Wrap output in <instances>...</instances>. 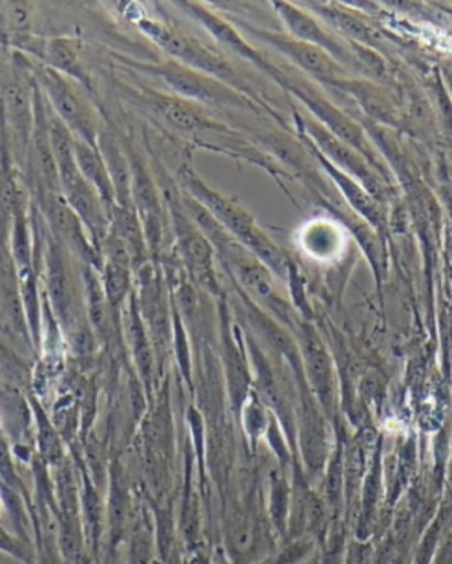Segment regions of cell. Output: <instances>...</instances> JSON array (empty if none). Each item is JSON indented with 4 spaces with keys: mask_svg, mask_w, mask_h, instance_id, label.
Returning <instances> with one entry per match:
<instances>
[{
    "mask_svg": "<svg viewBox=\"0 0 452 564\" xmlns=\"http://www.w3.org/2000/svg\"><path fill=\"white\" fill-rule=\"evenodd\" d=\"M279 86L287 94L300 100L301 105L311 111L312 119H316L321 126H325L332 135H336L340 141L362 153L363 158L370 162V166L387 181L384 162L378 158V153L374 152L373 144L365 135L362 126L354 121L353 117L347 116L345 111L340 110L337 105H334L332 99H329L321 91L316 80L309 79L306 75H301L298 69H294V74H292V72H287L283 68V79L279 83Z\"/></svg>",
    "mask_w": 452,
    "mask_h": 564,
    "instance_id": "cell-6",
    "label": "cell"
},
{
    "mask_svg": "<svg viewBox=\"0 0 452 564\" xmlns=\"http://www.w3.org/2000/svg\"><path fill=\"white\" fill-rule=\"evenodd\" d=\"M15 74L2 86L0 94V141L10 150L17 166L24 172L35 121V79L32 66L21 72L15 53Z\"/></svg>",
    "mask_w": 452,
    "mask_h": 564,
    "instance_id": "cell-7",
    "label": "cell"
},
{
    "mask_svg": "<svg viewBox=\"0 0 452 564\" xmlns=\"http://www.w3.org/2000/svg\"><path fill=\"white\" fill-rule=\"evenodd\" d=\"M32 72L53 116L74 133L75 139L97 148L105 124L100 122L94 106L75 88L74 80L66 79L64 75L43 64L32 66Z\"/></svg>",
    "mask_w": 452,
    "mask_h": 564,
    "instance_id": "cell-8",
    "label": "cell"
},
{
    "mask_svg": "<svg viewBox=\"0 0 452 564\" xmlns=\"http://www.w3.org/2000/svg\"><path fill=\"white\" fill-rule=\"evenodd\" d=\"M219 304V346L225 365L228 392L234 406L241 408L250 395V370H248L247 354H245V337L236 321L232 319L230 308L226 297L217 301Z\"/></svg>",
    "mask_w": 452,
    "mask_h": 564,
    "instance_id": "cell-16",
    "label": "cell"
},
{
    "mask_svg": "<svg viewBox=\"0 0 452 564\" xmlns=\"http://www.w3.org/2000/svg\"><path fill=\"white\" fill-rule=\"evenodd\" d=\"M114 57L137 74L150 75L153 79L161 80L170 89V94L177 95L181 99L192 100L205 108L211 106V108H219V110L247 111L254 116L267 113L261 106L256 105L254 100L248 99L230 86L212 79L201 72H195L189 66L177 63L174 58L147 63V61L125 57L121 53H114Z\"/></svg>",
    "mask_w": 452,
    "mask_h": 564,
    "instance_id": "cell-4",
    "label": "cell"
},
{
    "mask_svg": "<svg viewBox=\"0 0 452 564\" xmlns=\"http://www.w3.org/2000/svg\"><path fill=\"white\" fill-rule=\"evenodd\" d=\"M32 203L37 206L39 212L43 215L46 228L50 230L57 241L66 246V250L72 256L85 264L100 272L103 268V259L99 251L95 250L88 231L80 223L79 217L75 215L74 209L69 208V204L64 199L63 194H39L33 195Z\"/></svg>",
    "mask_w": 452,
    "mask_h": 564,
    "instance_id": "cell-11",
    "label": "cell"
},
{
    "mask_svg": "<svg viewBox=\"0 0 452 564\" xmlns=\"http://www.w3.org/2000/svg\"><path fill=\"white\" fill-rule=\"evenodd\" d=\"M234 26L252 37H258L259 41L267 42L276 52L289 58L298 72H303V75H309V79H314L316 83L329 84L353 77V74L347 68H343L336 58H332L329 53L311 42L300 41L289 33L270 32L245 21L234 22Z\"/></svg>",
    "mask_w": 452,
    "mask_h": 564,
    "instance_id": "cell-9",
    "label": "cell"
},
{
    "mask_svg": "<svg viewBox=\"0 0 452 564\" xmlns=\"http://www.w3.org/2000/svg\"><path fill=\"white\" fill-rule=\"evenodd\" d=\"M306 8L321 22L331 24L336 32L342 33L345 41L354 42V44L368 47V50H374V47L384 50L387 46V37L381 30L368 24L365 19L356 15L353 11L343 10L342 6L331 4V2H306Z\"/></svg>",
    "mask_w": 452,
    "mask_h": 564,
    "instance_id": "cell-21",
    "label": "cell"
},
{
    "mask_svg": "<svg viewBox=\"0 0 452 564\" xmlns=\"http://www.w3.org/2000/svg\"><path fill=\"white\" fill-rule=\"evenodd\" d=\"M46 225V223H44ZM39 273L44 281V297L57 321L64 337L88 324L86 315L85 282L83 267L63 242L44 231L41 268Z\"/></svg>",
    "mask_w": 452,
    "mask_h": 564,
    "instance_id": "cell-3",
    "label": "cell"
},
{
    "mask_svg": "<svg viewBox=\"0 0 452 564\" xmlns=\"http://www.w3.org/2000/svg\"><path fill=\"white\" fill-rule=\"evenodd\" d=\"M0 377L4 379L6 384H11L19 390L30 382V370L24 357L13 346L6 345L2 340H0Z\"/></svg>",
    "mask_w": 452,
    "mask_h": 564,
    "instance_id": "cell-27",
    "label": "cell"
},
{
    "mask_svg": "<svg viewBox=\"0 0 452 564\" xmlns=\"http://www.w3.org/2000/svg\"><path fill=\"white\" fill-rule=\"evenodd\" d=\"M298 128L303 139L311 142L326 161L356 178L376 199L381 200L387 189V181L370 166V162L363 158L362 153L340 141L336 135H332L325 126H321L311 116L298 113Z\"/></svg>",
    "mask_w": 452,
    "mask_h": 564,
    "instance_id": "cell-10",
    "label": "cell"
},
{
    "mask_svg": "<svg viewBox=\"0 0 452 564\" xmlns=\"http://www.w3.org/2000/svg\"><path fill=\"white\" fill-rule=\"evenodd\" d=\"M175 6L186 11L190 17H194L195 21L211 33L212 39H216L228 52L252 64L254 68L261 69L273 83H281L283 68H279L278 64H273L263 52H259L258 47H254L247 39L243 37L241 30H237L234 22L226 21L225 17L200 2H175Z\"/></svg>",
    "mask_w": 452,
    "mask_h": 564,
    "instance_id": "cell-14",
    "label": "cell"
},
{
    "mask_svg": "<svg viewBox=\"0 0 452 564\" xmlns=\"http://www.w3.org/2000/svg\"><path fill=\"white\" fill-rule=\"evenodd\" d=\"M287 512H289V488L283 479H276L272 486V513L276 523L283 528L287 523Z\"/></svg>",
    "mask_w": 452,
    "mask_h": 564,
    "instance_id": "cell-30",
    "label": "cell"
},
{
    "mask_svg": "<svg viewBox=\"0 0 452 564\" xmlns=\"http://www.w3.org/2000/svg\"><path fill=\"white\" fill-rule=\"evenodd\" d=\"M33 10L30 2H0V28L6 35L30 32Z\"/></svg>",
    "mask_w": 452,
    "mask_h": 564,
    "instance_id": "cell-28",
    "label": "cell"
},
{
    "mask_svg": "<svg viewBox=\"0 0 452 564\" xmlns=\"http://www.w3.org/2000/svg\"><path fill=\"white\" fill-rule=\"evenodd\" d=\"M63 195L69 208L74 209L75 215L88 231L95 250L99 251L100 242L105 241V237L110 231V217L99 194L86 183L85 178H80L79 183L64 189Z\"/></svg>",
    "mask_w": 452,
    "mask_h": 564,
    "instance_id": "cell-23",
    "label": "cell"
},
{
    "mask_svg": "<svg viewBox=\"0 0 452 564\" xmlns=\"http://www.w3.org/2000/svg\"><path fill=\"white\" fill-rule=\"evenodd\" d=\"M331 245H340V234H336L334 228L325 225L311 226V228H306V237L305 241H303V246H305V250L312 256L318 257V259H326V257H331L332 253H336V246Z\"/></svg>",
    "mask_w": 452,
    "mask_h": 564,
    "instance_id": "cell-29",
    "label": "cell"
},
{
    "mask_svg": "<svg viewBox=\"0 0 452 564\" xmlns=\"http://www.w3.org/2000/svg\"><path fill=\"white\" fill-rule=\"evenodd\" d=\"M108 217H110V234L119 237L132 253L133 272L139 270L142 264H147L148 261H152L150 251H148L147 239H144L142 223L136 209L122 208V206L116 204Z\"/></svg>",
    "mask_w": 452,
    "mask_h": 564,
    "instance_id": "cell-25",
    "label": "cell"
},
{
    "mask_svg": "<svg viewBox=\"0 0 452 564\" xmlns=\"http://www.w3.org/2000/svg\"><path fill=\"white\" fill-rule=\"evenodd\" d=\"M97 150L110 173L111 184L116 189L117 206L133 209L132 167L122 144L121 133L116 130V126L106 124L105 130L100 131Z\"/></svg>",
    "mask_w": 452,
    "mask_h": 564,
    "instance_id": "cell-22",
    "label": "cell"
},
{
    "mask_svg": "<svg viewBox=\"0 0 452 564\" xmlns=\"http://www.w3.org/2000/svg\"><path fill=\"white\" fill-rule=\"evenodd\" d=\"M6 41L17 52L26 53L37 58L39 64L55 69L57 74L64 75L66 79L85 86L90 94H94V79L90 69L83 63L77 46L72 39L66 37H37L33 33H19V35H6Z\"/></svg>",
    "mask_w": 452,
    "mask_h": 564,
    "instance_id": "cell-12",
    "label": "cell"
},
{
    "mask_svg": "<svg viewBox=\"0 0 452 564\" xmlns=\"http://www.w3.org/2000/svg\"><path fill=\"white\" fill-rule=\"evenodd\" d=\"M325 86L356 102L368 119L392 126V128L400 126V110L396 105V95L385 84L363 79V77H347Z\"/></svg>",
    "mask_w": 452,
    "mask_h": 564,
    "instance_id": "cell-17",
    "label": "cell"
},
{
    "mask_svg": "<svg viewBox=\"0 0 452 564\" xmlns=\"http://www.w3.org/2000/svg\"><path fill=\"white\" fill-rule=\"evenodd\" d=\"M121 334L125 345L132 354L133 366L142 382L150 387L158 368V357L153 350L152 339L148 335L147 326L142 321L141 312L137 306L136 295H130L121 312Z\"/></svg>",
    "mask_w": 452,
    "mask_h": 564,
    "instance_id": "cell-20",
    "label": "cell"
},
{
    "mask_svg": "<svg viewBox=\"0 0 452 564\" xmlns=\"http://www.w3.org/2000/svg\"><path fill=\"white\" fill-rule=\"evenodd\" d=\"M272 6L279 19L283 21L284 26L289 30V35L300 39V41L311 42L314 46L329 53L332 58H336L343 68L354 69L356 77H362L358 53H356V44L354 42L336 37L334 33L329 32L323 26V22L318 17L301 10L298 4L273 2Z\"/></svg>",
    "mask_w": 452,
    "mask_h": 564,
    "instance_id": "cell-13",
    "label": "cell"
},
{
    "mask_svg": "<svg viewBox=\"0 0 452 564\" xmlns=\"http://www.w3.org/2000/svg\"><path fill=\"white\" fill-rule=\"evenodd\" d=\"M432 564H452V523L449 524L443 535H440V541L437 544V557Z\"/></svg>",
    "mask_w": 452,
    "mask_h": 564,
    "instance_id": "cell-31",
    "label": "cell"
},
{
    "mask_svg": "<svg viewBox=\"0 0 452 564\" xmlns=\"http://www.w3.org/2000/svg\"><path fill=\"white\" fill-rule=\"evenodd\" d=\"M130 21L136 24L139 32H142V35H147L153 44H158L170 58L230 86L248 99L254 100L256 105L261 106L272 119L283 124L281 116L270 108L269 102L259 94V89L223 53L212 50L211 46H206L205 42L197 41L180 28L144 15L142 11H137L136 15L130 17Z\"/></svg>",
    "mask_w": 452,
    "mask_h": 564,
    "instance_id": "cell-2",
    "label": "cell"
},
{
    "mask_svg": "<svg viewBox=\"0 0 452 564\" xmlns=\"http://www.w3.org/2000/svg\"><path fill=\"white\" fill-rule=\"evenodd\" d=\"M100 284L105 292L106 301L111 310L121 314L122 306L133 293V270L132 268L117 267L111 262H103L99 272Z\"/></svg>",
    "mask_w": 452,
    "mask_h": 564,
    "instance_id": "cell-26",
    "label": "cell"
},
{
    "mask_svg": "<svg viewBox=\"0 0 452 564\" xmlns=\"http://www.w3.org/2000/svg\"><path fill=\"white\" fill-rule=\"evenodd\" d=\"M119 97L127 100L137 110L147 111L155 121L166 126L170 130L192 139L200 147L205 148L217 137L230 135L236 130L217 121L211 116L205 106L181 99L177 95L150 88V86H132V84L117 83Z\"/></svg>",
    "mask_w": 452,
    "mask_h": 564,
    "instance_id": "cell-5",
    "label": "cell"
},
{
    "mask_svg": "<svg viewBox=\"0 0 452 564\" xmlns=\"http://www.w3.org/2000/svg\"><path fill=\"white\" fill-rule=\"evenodd\" d=\"M175 183L181 192L190 195L192 199L197 200L201 206H205L211 212L212 217L236 239L239 245L245 246L250 253L258 257L265 267L269 268L273 278L289 281L290 273L294 270L289 257L279 250L276 242L259 228L254 215L243 208L236 199L228 195L211 188L197 173L192 170L190 164H183L177 170Z\"/></svg>",
    "mask_w": 452,
    "mask_h": 564,
    "instance_id": "cell-1",
    "label": "cell"
},
{
    "mask_svg": "<svg viewBox=\"0 0 452 564\" xmlns=\"http://www.w3.org/2000/svg\"><path fill=\"white\" fill-rule=\"evenodd\" d=\"M0 332H4L11 339L24 340L35 348L22 308L15 264L11 261L10 250L4 242L0 245Z\"/></svg>",
    "mask_w": 452,
    "mask_h": 564,
    "instance_id": "cell-18",
    "label": "cell"
},
{
    "mask_svg": "<svg viewBox=\"0 0 452 564\" xmlns=\"http://www.w3.org/2000/svg\"><path fill=\"white\" fill-rule=\"evenodd\" d=\"M75 161H77L80 175L99 194L106 212L110 215L111 209L117 204L116 189H114L110 173H108L105 161L100 158L99 150L79 141V139H75Z\"/></svg>",
    "mask_w": 452,
    "mask_h": 564,
    "instance_id": "cell-24",
    "label": "cell"
},
{
    "mask_svg": "<svg viewBox=\"0 0 452 564\" xmlns=\"http://www.w3.org/2000/svg\"><path fill=\"white\" fill-rule=\"evenodd\" d=\"M294 337L300 348L306 384L311 387L318 403L325 408L326 413H331L336 401V373L331 354L312 324L301 323Z\"/></svg>",
    "mask_w": 452,
    "mask_h": 564,
    "instance_id": "cell-15",
    "label": "cell"
},
{
    "mask_svg": "<svg viewBox=\"0 0 452 564\" xmlns=\"http://www.w3.org/2000/svg\"><path fill=\"white\" fill-rule=\"evenodd\" d=\"M303 139V137H301ZM305 141L306 147L311 150L312 159L320 164L321 170L331 177L332 183L336 184V188L342 192L343 197L348 200V204L353 206L358 215H362L363 219L367 220L368 225L373 226L374 230H385L387 226V217H385L384 208L379 200L374 197L368 189H365L362 183H358L356 178L351 177L347 173L342 172L340 167L334 166L331 162L326 161L316 148L312 147L311 142Z\"/></svg>",
    "mask_w": 452,
    "mask_h": 564,
    "instance_id": "cell-19",
    "label": "cell"
}]
</instances>
